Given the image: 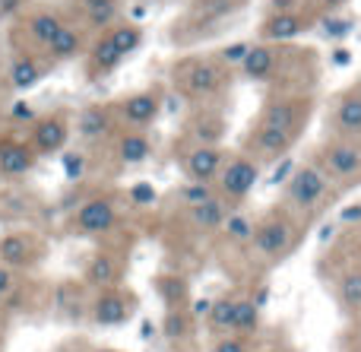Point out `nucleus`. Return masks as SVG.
I'll return each instance as SVG.
<instances>
[{
    "label": "nucleus",
    "instance_id": "1",
    "mask_svg": "<svg viewBox=\"0 0 361 352\" xmlns=\"http://www.w3.org/2000/svg\"><path fill=\"white\" fill-rule=\"evenodd\" d=\"M295 241H298V226H295L288 216H269L267 222H260V226L254 229V235H250V245H254V254L260 260H279L282 254H288L295 248Z\"/></svg>",
    "mask_w": 361,
    "mask_h": 352
},
{
    "label": "nucleus",
    "instance_id": "2",
    "mask_svg": "<svg viewBox=\"0 0 361 352\" xmlns=\"http://www.w3.org/2000/svg\"><path fill=\"white\" fill-rule=\"evenodd\" d=\"M89 321L95 327H121L133 317L137 311V296L124 286H111V289H99V296L86 305Z\"/></svg>",
    "mask_w": 361,
    "mask_h": 352
},
{
    "label": "nucleus",
    "instance_id": "3",
    "mask_svg": "<svg viewBox=\"0 0 361 352\" xmlns=\"http://www.w3.org/2000/svg\"><path fill=\"white\" fill-rule=\"evenodd\" d=\"M42 257H44V241L35 232L13 229V232L0 235V264L10 267V270L25 273L42 264Z\"/></svg>",
    "mask_w": 361,
    "mask_h": 352
},
{
    "label": "nucleus",
    "instance_id": "4",
    "mask_svg": "<svg viewBox=\"0 0 361 352\" xmlns=\"http://www.w3.org/2000/svg\"><path fill=\"white\" fill-rule=\"evenodd\" d=\"M330 190V178L317 165H301L286 184V203L298 210H314Z\"/></svg>",
    "mask_w": 361,
    "mask_h": 352
},
{
    "label": "nucleus",
    "instance_id": "5",
    "mask_svg": "<svg viewBox=\"0 0 361 352\" xmlns=\"http://www.w3.org/2000/svg\"><path fill=\"white\" fill-rule=\"evenodd\" d=\"M70 140V124L63 114H44V118H35L32 121V131H29V140L25 143L32 146L35 156H54L67 146Z\"/></svg>",
    "mask_w": 361,
    "mask_h": 352
},
{
    "label": "nucleus",
    "instance_id": "6",
    "mask_svg": "<svg viewBox=\"0 0 361 352\" xmlns=\"http://www.w3.org/2000/svg\"><path fill=\"white\" fill-rule=\"evenodd\" d=\"M114 226H118V207L108 197H92L73 213V232L86 235V238L111 232Z\"/></svg>",
    "mask_w": 361,
    "mask_h": 352
},
{
    "label": "nucleus",
    "instance_id": "7",
    "mask_svg": "<svg viewBox=\"0 0 361 352\" xmlns=\"http://www.w3.org/2000/svg\"><path fill=\"white\" fill-rule=\"evenodd\" d=\"M257 178H260V169H257L254 159H247V156L231 159L219 171V190H222L219 197H225V200H244L254 190Z\"/></svg>",
    "mask_w": 361,
    "mask_h": 352
},
{
    "label": "nucleus",
    "instance_id": "8",
    "mask_svg": "<svg viewBox=\"0 0 361 352\" xmlns=\"http://www.w3.org/2000/svg\"><path fill=\"white\" fill-rule=\"evenodd\" d=\"M324 171H326V178H336V181L358 178L361 175V146L349 143V140L330 143L324 150Z\"/></svg>",
    "mask_w": 361,
    "mask_h": 352
},
{
    "label": "nucleus",
    "instance_id": "9",
    "mask_svg": "<svg viewBox=\"0 0 361 352\" xmlns=\"http://www.w3.org/2000/svg\"><path fill=\"white\" fill-rule=\"evenodd\" d=\"M35 152L25 140L16 137H0V178L4 181H16V178L29 175L35 169Z\"/></svg>",
    "mask_w": 361,
    "mask_h": 352
},
{
    "label": "nucleus",
    "instance_id": "10",
    "mask_svg": "<svg viewBox=\"0 0 361 352\" xmlns=\"http://www.w3.org/2000/svg\"><path fill=\"white\" fill-rule=\"evenodd\" d=\"M222 165H225V156L219 146H193V150L180 159L184 175L190 178V181H206V184L222 171Z\"/></svg>",
    "mask_w": 361,
    "mask_h": 352
},
{
    "label": "nucleus",
    "instance_id": "11",
    "mask_svg": "<svg viewBox=\"0 0 361 352\" xmlns=\"http://www.w3.org/2000/svg\"><path fill=\"white\" fill-rule=\"evenodd\" d=\"M121 277H124V264H121V257H114V254H108V251L92 254L86 270H82V279H86V286H92V289L121 286Z\"/></svg>",
    "mask_w": 361,
    "mask_h": 352
},
{
    "label": "nucleus",
    "instance_id": "12",
    "mask_svg": "<svg viewBox=\"0 0 361 352\" xmlns=\"http://www.w3.org/2000/svg\"><path fill=\"white\" fill-rule=\"evenodd\" d=\"M292 143H295L292 133L276 131V127H267V124H260V127L254 131V137H250V146H254V152H257L260 159H267V162H273V159L286 156V152L292 150Z\"/></svg>",
    "mask_w": 361,
    "mask_h": 352
},
{
    "label": "nucleus",
    "instance_id": "13",
    "mask_svg": "<svg viewBox=\"0 0 361 352\" xmlns=\"http://www.w3.org/2000/svg\"><path fill=\"white\" fill-rule=\"evenodd\" d=\"M228 213H231L228 200H225V197H216V194H212L209 200L197 203V207H187V219H190V226L206 229V232H216Z\"/></svg>",
    "mask_w": 361,
    "mask_h": 352
},
{
    "label": "nucleus",
    "instance_id": "14",
    "mask_svg": "<svg viewBox=\"0 0 361 352\" xmlns=\"http://www.w3.org/2000/svg\"><path fill=\"white\" fill-rule=\"evenodd\" d=\"M222 83H225V76L216 63H193L184 76V92L187 95H212Z\"/></svg>",
    "mask_w": 361,
    "mask_h": 352
},
{
    "label": "nucleus",
    "instance_id": "15",
    "mask_svg": "<svg viewBox=\"0 0 361 352\" xmlns=\"http://www.w3.org/2000/svg\"><path fill=\"white\" fill-rule=\"evenodd\" d=\"M156 114H159V99L152 92H137V95H130V99L121 105V118H124L127 124H133V127L152 124Z\"/></svg>",
    "mask_w": 361,
    "mask_h": 352
},
{
    "label": "nucleus",
    "instance_id": "16",
    "mask_svg": "<svg viewBox=\"0 0 361 352\" xmlns=\"http://www.w3.org/2000/svg\"><path fill=\"white\" fill-rule=\"evenodd\" d=\"M61 25H63V19L57 16L54 10H38V13H32V16L25 19V35H29L32 44L44 48V44L57 35V29H61Z\"/></svg>",
    "mask_w": 361,
    "mask_h": 352
},
{
    "label": "nucleus",
    "instance_id": "17",
    "mask_svg": "<svg viewBox=\"0 0 361 352\" xmlns=\"http://www.w3.org/2000/svg\"><path fill=\"white\" fill-rule=\"evenodd\" d=\"M260 124L276 127V131H286V133H292L295 137L298 127H301V108L292 105V102H273V105H267Z\"/></svg>",
    "mask_w": 361,
    "mask_h": 352
},
{
    "label": "nucleus",
    "instance_id": "18",
    "mask_svg": "<svg viewBox=\"0 0 361 352\" xmlns=\"http://www.w3.org/2000/svg\"><path fill=\"white\" fill-rule=\"evenodd\" d=\"M257 327H260V308L247 296H238L235 311H231V334L250 336V334H257Z\"/></svg>",
    "mask_w": 361,
    "mask_h": 352
},
{
    "label": "nucleus",
    "instance_id": "19",
    "mask_svg": "<svg viewBox=\"0 0 361 352\" xmlns=\"http://www.w3.org/2000/svg\"><path fill=\"white\" fill-rule=\"evenodd\" d=\"M273 67H276V54H273V48H267V44L247 48V54H244V61H241L244 76H250V80H267V76L273 73Z\"/></svg>",
    "mask_w": 361,
    "mask_h": 352
},
{
    "label": "nucleus",
    "instance_id": "20",
    "mask_svg": "<svg viewBox=\"0 0 361 352\" xmlns=\"http://www.w3.org/2000/svg\"><path fill=\"white\" fill-rule=\"evenodd\" d=\"M235 298L238 296H219L216 302H209V311H206V327L216 336L231 334V311H235Z\"/></svg>",
    "mask_w": 361,
    "mask_h": 352
},
{
    "label": "nucleus",
    "instance_id": "21",
    "mask_svg": "<svg viewBox=\"0 0 361 352\" xmlns=\"http://www.w3.org/2000/svg\"><path fill=\"white\" fill-rule=\"evenodd\" d=\"M80 48H82V38H80V32L70 29V25H61L57 35L44 44L48 57H54V61H70L73 54H80Z\"/></svg>",
    "mask_w": 361,
    "mask_h": 352
},
{
    "label": "nucleus",
    "instance_id": "22",
    "mask_svg": "<svg viewBox=\"0 0 361 352\" xmlns=\"http://www.w3.org/2000/svg\"><path fill=\"white\" fill-rule=\"evenodd\" d=\"M333 124L339 133H361V95H345L333 111Z\"/></svg>",
    "mask_w": 361,
    "mask_h": 352
},
{
    "label": "nucleus",
    "instance_id": "23",
    "mask_svg": "<svg viewBox=\"0 0 361 352\" xmlns=\"http://www.w3.org/2000/svg\"><path fill=\"white\" fill-rule=\"evenodd\" d=\"M42 73H44L42 63H38L35 57L23 54L10 63V86L13 89H32L38 80H42Z\"/></svg>",
    "mask_w": 361,
    "mask_h": 352
},
{
    "label": "nucleus",
    "instance_id": "24",
    "mask_svg": "<svg viewBox=\"0 0 361 352\" xmlns=\"http://www.w3.org/2000/svg\"><path fill=\"white\" fill-rule=\"evenodd\" d=\"M336 298L349 315H361V270H349L339 277Z\"/></svg>",
    "mask_w": 361,
    "mask_h": 352
},
{
    "label": "nucleus",
    "instance_id": "25",
    "mask_svg": "<svg viewBox=\"0 0 361 352\" xmlns=\"http://www.w3.org/2000/svg\"><path fill=\"white\" fill-rule=\"evenodd\" d=\"M108 127H111V118H108V111L105 108H99V105H92V108H86V111L80 114V137L82 140H102L108 133Z\"/></svg>",
    "mask_w": 361,
    "mask_h": 352
},
{
    "label": "nucleus",
    "instance_id": "26",
    "mask_svg": "<svg viewBox=\"0 0 361 352\" xmlns=\"http://www.w3.org/2000/svg\"><path fill=\"white\" fill-rule=\"evenodd\" d=\"M149 140H146V133H124L118 143V159L127 165H140L149 159Z\"/></svg>",
    "mask_w": 361,
    "mask_h": 352
},
{
    "label": "nucleus",
    "instance_id": "27",
    "mask_svg": "<svg viewBox=\"0 0 361 352\" xmlns=\"http://www.w3.org/2000/svg\"><path fill=\"white\" fill-rule=\"evenodd\" d=\"M193 330V317L187 315L184 308H169L165 311V321H162V336L169 343H180L187 340Z\"/></svg>",
    "mask_w": 361,
    "mask_h": 352
},
{
    "label": "nucleus",
    "instance_id": "28",
    "mask_svg": "<svg viewBox=\"0 0 361 352\" xmlns=\"http://www.w3.org/2000/svg\"><path fill=\"white\" fill-rule=\"evenodd\" d=\"M301 32V23L295 13H276V16L267 19V25H263V35L269 38V42H286V38H295Z\"/></svg>",
    "mask_w": 361,
    "mask_h": 352
},
{
    "label": "nucleus",
    "instance_id": "29",
    "mask_svg": "<svg viewBox=\"0 0 361 352\" xmlns=\"http://www.w3.org/2000/svg\"><path fill=\"white\" fill-rule=\"evenodd\" d=\"M29 216V197L23 190H0V222H19Z\"/></svg>",
    "mask_w": 361,
    "mask_h": 352
},
{
    "label": "nucleus",
    "instance_id": "30",
    "mask_svg": "<svg viewBox=\"0 0 361 352\" xmlns=\"http://www.w3.org/2000/svg\"><path fill=\"white\" fill-rule=\"evenodd\" d=\"M219 229L225 232V238H228V241H235V245H247L257 226H254V219H250V216H244V213H228V216H225V222H222Z\"/></svg>",
    "mask_w": 361,
    "mask_h": 352
},
{
    "label": "nucleus",
    "instance_id": "31",
    "mask_svg": "<svg viewBox=\"0 0 361 352\" xmlns=\"http://www.w3.org/2000/svg\"><path fill=\"white\" fill-rule=\"evenodd\" d=\"M159 298L165 302V308H184L187 283L180 277H159Z\"/></svg>",
    "mask_w": 361,
    "mask_h": 352
},
{
    "label": "nucleus",
    "instance_id": "32",
    "mask_svg": "<svg viewBox=\"0 0 361 352\" xmlns=\"http://www.w3.org/2000/svg\"><path fill=\"white\" fill-rule=\"evenodd\" d=\"M121 61H124V54H121V51L114 48L111 38L102 35L99 42H95V48H92V63H95L99 70H114Z\"/></svg>",
    "mask_w": 361,
    "mask_h": 352
},
{
    "label": "nucleus",
    "instance_id": "33",
    "mask_svg": "<svg viewBox=\"0 0 361 352\" xmlns=\"http://www.w3.org/2000/svg\"><path fill=\"white\" fill-rule=\"evenodd\" d=\"M212 197V188L206 181H187L184 188L178 190V200L184 203V210L187 207H197V203H203V200H209Z\"/></svg>",
    "mask_w": 361,
    "mask_h": 352
},
{
    "label": "nucleus",
    "instance_id": "34",
    "mask_svg": "<svg viewBox=\"0 0 361 352\" xmlns=\"http://www.w3.org/2000/svg\"><path fill=\"white\" fill-rule=\"evenodd\" d=\"M86 19L92 29H108V25H114V19H118V0H108V4L86 10Z\"/></svg>",
    "mask_w": 361,
    "mask_h": 352
},
{
    "label": "nucleus",
    "instance_id": "35",
    "mask_svg": "<svg viewBox=\"0 0 361 352\" xmlns=\"http://www.w3.org/2000/svg\"><path fill=\"white\" fill-rule=\"evenodd\" d=\"M108 38L114 42V48H118L121 54H130V51H137V48H140V42H143L140 29H133V25H121V29H114Z\"/></svg>",
    "mask_w": 361,
    "mask_h": 352
},
{
    "label": "nucleus",
    "instance_id": "36",
    "mask_svg": "<svg viewBox=\"0 0 361 352\" xmlns=\"http://www.w3.org/2000/svg\"><path fill=\"white\" fill-rule=\"evenodd\" d=\"M212 352H254V346H250V336L222 334L212 340Z\"/></svg>",
    "mask_w": 361,
    "mask_h": 352
},
{
    "label": "nucleus",
    "instance_id": "37",
    "mask_svg": "<svg viewBox=\"0 0 361 352\" xmlns=\"http://www.w3.org/2000/svg\"><path fill=\"white\" fill-rule=\"evenodd\" d=\"M19 289H23V283H19V273L0 264V302H10V298L16 296Z\"/></svg>",
    "mask_w": 361,
    "mask_h": 352
},
{
    "label": "nucleus",
    "instance_id": "38",
    "mask_svg": "<svg viewBox=\"0 0 361 352\" xmlns=\"http://www.w3.org/2000/svg\"><path fill=\"white\" fill-rule=\"evenodd\" d=\"M63 169H67V178H80L82 175V156L80 152H70V156L63 159Z\"/></svg>",
    "mask_w": 361,
    "mask_h": 352
},
{
    "label": "nucleus",
    "instance_id": "39",
    "mask_svg": "<svg viewBox=\"0 0 361 352\" xmlns=\"http://www.w3.org/2000/svg\"><path fill=\"white\" fill-rule=\"evenodd\" d=\"M130 194H133V200H137V203H152V200H156V190H152L149 184H137Z\"/></svg>",
    "mask_w": 361,
    "mask_h": 352
},
{
    "label": "nucleus",
    "instance_id": "40",
    "mask_svg": "<svg viewBox=\"0 0 361 352\" xmlns=\"http://www.w3.org/2000/svg\"><path fill=\"white\" fill-rule=\"evenodd\" d=\"M19 6H23V0H0V19H10L19 13Z\"/></svg>",
    "mask_w": 361,
    "mask_h": 352
},
{
    "label": "nucleus",
    "instance_id": "41",
    "mask_svg": "<svg viewBox=\"0 0 361 352\" xmlns=\"http://www.w3.org/2000/svg\"><path fill=\"white\" fill-rule=\"evenodd\" d=\"M10 118H16V121H35V114H32V108L29 105H13V111H10Z\"/></svg>",
    "mask_w": 361,
    "mask_h": 352
},
{
    "label": "nucleus",
    "instance_id": "42",
    "mask_svg": "<svg viewBox=\"0 0 361 352\" xmlns=\"http://www.w3.org/2000/svg\"><path fill=\"white\" fill-rule=\"evenodd\" d=\"M343 222H358L361 219V203H355V207H349V210H343V216H339Z\"/></svg>",
    "mask_w": 361,
    "mask_h": 352
},
{
    "label": "nucleus",
    "instance_id": "43",
    "mask_svg": "<svg viewBox=\"0 0 361 352\" xmlns=\"http://www.w3.org/2000/svg\"><path fill=\"white\" fill-rule=\"evenodd\" d=\"M244 54H247V44H235V48L225 51V57H228V61H244Z\"/></svg>",
    "mask_w": 361,
    "mask_h": 352
},
{
    "label": "nucleus",
    "instance_id": "44",
    "mask_svg": "<svg viewBox=\"0 0 361 352\" xmlns=\"http://www.w3.org/2000/svg\"><path fill=\"white\" fill-rule=\"evenodd\" d=\"M250 298V302H254L257 305V308H260L263 311V305H267L269 302V289H257V296H247Z\"/></svg>",
    "mask_w": 361,
    "mask_h": 352
},
{
    "label": "nucleus",
    "instance_id": "45",
    "mask_svg": "<svg viewBox=\"0 0 361 352\" xmlns=\"http://www.w3.org/2000/svg\"><path fill=\"white\" fill-rule=\"evenodd\" d=\"M102 4H108V0H80L82 10H92V6H102Z\"/></svg>",
    "mask_w": 361,
    "mask_h": 352
},
{
    "label": "nucleus",
    "instance_id": "46",
    "mask_svg": "<svg viewBox=\"0 0 361 352\" xmlns=\"http://www.w3.org/2000/svg\"><path fill=\"white\" fill-rule=\"evenodd\" d=\"M333 57H336V63H349V51H336Z\"/></svg>",
    "mask_w": 361,
    "mask_h": 352
},
{
    "label": "nucleus",
    "instance_id": "47",
    "mask_svg": "<svg viewBox=\"0 0 361 352\" xmlns=\"http://www.w3.org/2000/svg\"><path fill=\"white\" fill-rule=\"evenodd\" d=\"M324 6H339V4H345V0H320Z\"/></svg>",
    "mask_w": 361,
    "mask_h": 352
},
{
    "label": "nucleus",
    "instance_id": "48",
    "mask_svg": "<svg viewBox=\"0 0 361 352\" xmlns=\"http://www.w3.org/2000/svg\"><path fill=\"white\" fill-rule=\"evenodd\" d=\"M89 352H121V349H108V346H99V349H89Z\"/></svg>",
    "mask_w": 361,
    "mask_h": 352
},
{
    "label": "nucleus",
    "instance_id": "49",
    "mask_svg": "<svg viewBox=\"0 0 361 352\" xmlns=\"http://www.w3.org/2000/svg\"><path fill=\"white\" fill-rule=\"evenodd\" d=\"M273 4H276V6H279V10H282V6H288V4H292V0H273Z\"/></svg>",
    "mask_w": 361,
    "mask_h": 352
},
{
    "label": "nucleus",
    "instance_id": "50",
    "mask_svg": "<svg viewBox=\"0 0 361 352\" xmlns=\"http://www.w3.org/2000/svg\"><path fill=\"white\" fill-rule=\"evenodd\" d=\"M276 352H295L292 346H279V349H276Z\"/></svg>",
    "mask_w": 361,
    "mask_h": 352
}]
</instances>
